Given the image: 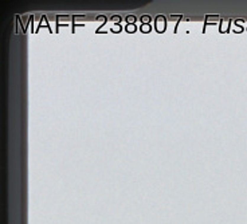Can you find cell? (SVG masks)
<instances>
[{
  "instance_id": "cell-7",
  "label": "cell",
  "mask_w": 247,
  "mask_h": 224,
  "mask_svg": "<svg viewBox=\"0 0 247 224\" xmlns=\"http://www.w3.org/2000/svg\"><path fill=\"white\" fill-rule=\"evenodd\" d=\"M112 31H113V32H120V31H121V26H120V24H116V26H113Z\"/></svg>"
},
{
  "instance_id": "cell-9",
  "label": "cell",
  "mask_w": 247,
  "mask_h": 224,
  "mask_svg": "<svg viewBox=\"0 0 247 224\" xmlns=\"http://www.w3.org/2000/svg\"><path fill=\"white\" fill-rule=\"evenodd\" d=\"M47 27L49 24H47V22H46V18H42V22H41V27Z\"/></svg>"
},
{
  "instance_id": "cell-3",
  "label": "cell",
  "mask_w": 247,
  "mask_h": 224,
  "mask_svg": "<svg viewBox=\"0 0 247 224\" xmlns=\"http://www.w3.org/2000/svg\"><path fill=\"white\" fill-rule=\"evenodd\" d=\"M126 31H128V32H134V31H136V24H128V26H126Z\"/></svg>"
},
{
  "instance_id": "cell-4",
  "label": "cell",
  "mask_w": 247,
  "mask_h": 224,
  "mask_svg": "<svg viewBox=\"0 0 247 224\" xmlns=\"http://www.w3.org/2000/svg\"><path fill=\"white\" fill-rule=\"evenodd\" d=\"M141 31H143V32H149V31H151V24H143V26H141Z\"/></svg>"
},
{
  "instance_id": "cell-1",
  "label": "cell",
  "mask_w": 247,
  "mask_h": 224,
  "mask_svg": "<svg viewBox=\"0 0 247 224\" xmlns=\"http://www.w3.org/2000/svg\"><path fill=\"white\" fill-rule=\"evenodd\" d=\"M156 27L159 32H163L165 30V18L164 16H157L156 19Z\"/></svg>"
},
{
  "instance_id": "cell-2",
  "label": "cell",
  "mask_w": 247,
  "mask_h": 224,
  "mask_svg": "<svg viewBox=\"0 0 247 224\" xmlns=\"http://www.w3.org/2000/svg\"><path fill=\"white\" fill-rule=\"evenodd\" d=\"M141 22H143L144 24H149L151 23V18H149L148 15H144V16H141Z\"/></svg>"
},
{
  "instance_id": "cell-8",
  "label": "cell",
  "mask_w": 247,
  "mask_h": 224,
  "mask_svg": "<svg viewBox=\"0 0 247 224\" xmlns=\"http://www.w3.org/2000/svg\"><path fill=\"white\" fill-rule=\"evenodd\" d=\"M112 20H113L116 24H118L120 22H121V18H120V16H113V18H112Z\"/></svg>"
},
{
  "instance_id": "cell-5",
  "label": "cell",
  "mask_w": 247,
  "mask_h": 224,
  "mask_svg": "<svg viewBox=\"0 0 247 224\" xmlns=\"http://www.w3.org/2000/svg\"><path fill=\"white\" fill-rule=\"evenodd\" d=\"M126 22H128V24H134V22H136V16H133V15L128 16V18H126Z\"/></svg>"
},
{
  "instance_id": "cell-6",
  "label": "cell",
  "mask_w": 247,
  "mask_h": 224,
  "mask_svg": "<svg viewBox=\"0 0 247 224\" xmlns=\"http://www.w3.org/2000/svg\"><path fill=\"white\" fill-rule=\"evenodd\" d=\"M228 28V20H226V22H223V23H222V28H220V31L223 32L224 30H227Z\"/></svg>"
}]
</instances>
